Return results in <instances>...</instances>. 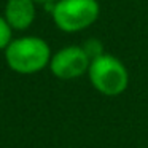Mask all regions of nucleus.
<instances>
[{"label": "nucleus", "instance_id": "obj_3", "mask_svg": "<svg viewBox=\"0 0 148 148\" xmlns=\"http://www.w3.org/2000/svg\"><path fill=\"white\" fill-rule=\"evenodd\" d=\"M100 14L97 0H58L51 5L54 26L64 34H78L96 24Z\"/></svg>", "mask_w": 148, "mask_h": 148}, {"label": "nucleus", "instance_id": "obj_7", "mask_svg": "<svg viewBox=\"0 0 148 148\" xmlns=\"http://www.w3.org/2000/svg\"><path fill=\"white\" fill-rule=\"evenodd\" d=\"M81 46L84 48L86 54L89 56L91 59H94V58H97V56L103 54V45H102V42H100V40H97V38L86 40V42H84Z\"/></svg>", "mask_w": 148, "mask_h": 148}, {"label": "nucleus", "instance_id": "obj_6", "mask_svg": "<svg viewBox=\"0 0 148 148\" xmlns=\"http://www.w3.org/2000/svg\"><path fill=\"white\" fill-rule=\"evenodd\" d=\"M13 27L10 26V23L7 21V18L3 14H0V51H5L8 45L11 43L13 37Z\"/></svg>", "mask_w": 148, "mask_h": 148}, {"label": "nucleus", "instance_id": "obj_4", "mask_svg": "<svg viewBox=\"0 0 148 148\" xmlns=\"http://www.w3.org/2000/svg\"><path fill=\"white\" fill-rule=\"evenodd\" d=\"M91 64V58L86 54L81 45H67L51 54L49 72L58 80H77L88 73Z\"/></svg>", "mask_w": 148, "mask_h": 148}, {"label": "nucleus", "instance_id": "obj_2", "mask_svg": "<svg viewBox=\"0 0 148 148\" xmlns=\"http://www.w3.org/2000/svg\"><path fill=\"white\" fill-rule=\"evenodd\" d=\"M86 75L94 89L107 97L119 96L129 86V72L124 62L107 53L91 59Z\"/></svg>", "mask_w": 148, "mask_h": 148}, {"label": "nucleus", "instance_id": "obj_5", "mask_svg": "<svg viewBox=\"0 0 148 148\" xmlns=\"http://www.w3.org/2000/svg\"><path fill=\"white\" fill-rule=\"evenodd\" d=\"M3 16L7 18L13 30L24 32L35 23L37 2L35 0H7Z\"/></svg>", "mask_w": 148, "mask_h": 148}, {"label": "nucleus", "instance_id": "obj_1", "mask_svg": "<svg viewBox=\"0 0 148 148\" xmlns=\"http://www.w3.org/2000/svg\"><path fill=\"white\" fill-rule=\"evenodd\" d=\"M51 54L49 43L38 35L13 38L3 51L8 69L19 75H34L45 70L49 65Z\"/></svg>", "mask_w": 148, "mask_h": 148}, {"label": "nucleus", "instance_id": "obj_8", "mask_svg": "<svg viewBox=\"0 0 148 148\" xmlns=\"http://www.w3.org/2000/svg\"><path fill=\"white\" fill-rule=\"evenodd\" d=\"M37 3H43V5H49V3H56L58 0H35Z\"/></svg>", "mask_w": 148, "mask_h": 148}]
</instances>
